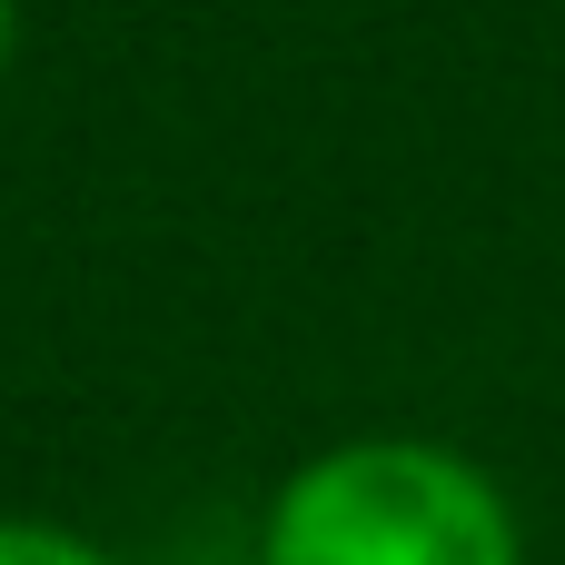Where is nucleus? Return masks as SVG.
<instances>
[{"instance_id":"f257e3e1","label":"nucleus","mask_w":565,"mask_h":565,"mask_svg":"<svg viewBox=\"0 0 565 565\" xmlns=\"http://www.w3.org/2000/svg\"><path fill=\"white\" fill-rule=\"evenodd\" d=\"M248 565H526V516L447 437H338L268 487Z\"/></svg>"},{"instance_id":"7ed1b4c3","label":"nucleus","mask_w":565,"mask_h":565,"mask_svg":"<svg viewBox=\"0 0 565 565\" xmlns=\"http://www.w3.org/2000/svg\"><path fill=\"white\" fill-rule=\"evenodd\" d=\"M10 50H20V0H0V79H10Z\"/></svg>"},{"instance_id":"f03ea898","label":"nucleus","mask_w":565,"mask_h":565,"mask_svg":"<svg viewBox=\"0 0 565 565\" xmlns=\"http://www.w3.org/2000/svg\"><path fill=\"white\" fill-rule=\"evenodd\" d=\"M0 565H119V556L60 516H0Z\"/></svg>"}]
</instances>
